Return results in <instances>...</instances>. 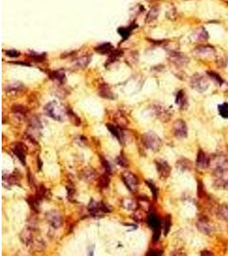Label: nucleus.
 <instances>
[{
	"mask_svg": "<svg viewBox=\"0 0 228 256\" xmlns=\"http://www.w3.org/2000/svg\"><path fill=\"white\" fill-rule=\"evenodd\" d=\"M67 189H68V199L71 201V199L74 197V189L72 188V187H67Z\"/></svg>",
	"mask_w": 228,
	"mask_h": 256,
	"instance_id": "50",
	"label": "nucleus"
},
{
	"mask_svg": "<svg viewBox=\"0 0 228 256\" xmlns=\"http://www.w3.org/2000/svg\"><path fill=\"white\" fill-rule=\"evenodd\" d=\"M176 104L179 105L181 109H185L187 107V99L185 98V92L182 90L179 91L176 97Z\"/></svg>",
	"mask_w": 228,
	"mask_h": 256,
	"instance_id": "28",
	"label": "nucleus"
},
{
	"mask_svg": "<svg viewBox=\"0 0 228 256\" xmlns=\"http://www.w3.org/2000/svg\"><path fill=\"white\" fill-rule=\"evenodd\" d=\"M157 172L160 176L161 179L165 180L169 177L171 173V166L164 160H155V161Z\"/></svg>",
	"mask_w": 228,
	"mask_h": 256,
	"instance_id": "9",
	"label": "nucleus"
},
{
	"mask_svg": "<svg viewBox=\"0 0 228 256\" xmlns=\"http://www.w3.org/2000/svg\"><path fill=\"white\" fill-rule=\"evenodd\" d=\"M22 87H23V85H21V84L16 82V83L11 84V85H10L9 86H8V91L10 92H19V91H21V88H22Z\"/></svg>",
	"mask_w": 228,
	"mask_h": 256,
	"instance_id": "41",
	"label": "nucleus"
},
{
	"mask_svg": "<svg viewBox=\"0 0 228 256\" xmlns=\"http://www.w3.org/2000/svg\"><path fill=\"white\" fill-rule=\"evenodd\" d=\"M208 73H209V75L210 77L213 79H215L219 85H221L222 83H223V80H222L221 78L220 77L219 74H217V73H215V72H208Z\"/></svg>",
	"mask_w": 228,
	"mask_h": 256,
	"instance_id": "45",
	"label": "nucleus"
},
{
	"mask_svg": "<svg viewBox=\"0 0 228 256\" xmlns=\"http://www.w3.org/2000/svg\"><path fill=\"white\" fill-rule=\"evenodd\" d=\"M142 143L146 149L154 152L159 151L162 146V141L154 132H148L142 135Z\"/></svg>",
	"mask_w": 228,
	"mask_h": 256,
	"instance_id": "1",
	"label": "nucleus"
},
{
	"mask_svg": "<svg viewBox=\"0 0 228 256\" xmlns=\"http://www.w3.org/2000/svg\"><path fill=\"white\" fill-rule=\"evenodd\" d=\"M45 218L50 225L52 227H54L55 229L61 227L62 225V217L61 216V214L56 211L48 212L45 214Z\"/></svg>",
	"mask_w": 228,
	"mask_h": 256,
	"instance_id": "11",
	"label": "nucleus"
},
{
	"mask_svg": "<svg viewBox=\"0 0 228 256\" xmlns=\"http://www.w3.org/2000/svg\"><path fill=\"white\" fill-rule=\"evenodd\" d=\"M219 112L223 118H228V104H224L219 106Z\"/></svg>",
	"mask_w": 228,
	"mask_h": 256,
	"instance_id": "40",
	"label": "nucleus"
},
{
	"mask_svg": "<svg viewBox=\"0 0 228 256\" xmlns=\"http://www.w3.org/2000/svg\"><path fill=\"white\" fill-rule=\"evenodd\" d=\"M112 48H113V47H112V45H111L110 44L105 43V44H103L98 46V47L96 48V50H97L98 53H100V54H108V53L111 52Z\"/></svg>",
	"mask_w": 228,
	"mask_h": 256,
	"instance_id": "32",
	"label": "nucleus"
},
{
	"mask_svg": "<svg viewBox=\"0 0 228 256\" xmlns=\"http://www.w3.org/2000/svg\"><path fill=\"white\" fill-rule=\"evenodd\" d=\"M215 50L210 45H202L198 46L195 50V54L200 57H211L215 55Z\"/></svg>",
	"mask_w": 228,
	"mask_h": 256,
	"instance_id": "15",
	"label": "nucleus"
},
{
	"mask_svg": "<svg viewBox=\"0 0 228 256\" xmlns=\"http://www.w3.org/2000/svg\"><path fill=\"white\" fill-rule=\"evenodd\" d=\"M27 150V148L22 143H17L15 144L12 151L16 155V156L19 159V161L22 163L23 166L26 165V155L25 153Z\"/></svg>",
	"mask_w": 228,
	"mask_h": 256,
	"instance_id": "14",
	"label": "nucleus"
},
{
	"mask_svg": "<svg viewBox=\"0 0 228 256\" xmlns=\"http://www.w3.org/2000/svg\"><path fill=\"white\" fill-rule=\"evenodd\" d=\"M44 112L53 120L63 121L67 115V109H63L62 106L56 102H50L44 107Z\"/></svg>",
	"mask_w": 228,
	"mask_h": 256,
	"instance_id": "2",
	"label": "nucleus"
},
{
	"mask_svg": "<svg viewBox=\"0 0 228 256\" xmlns=\"http://www.w3.org/2000/svg\"><path fill=\"white\" fill-rule=\"evenodd\" d=\"M170 227H171V216L167 215L164 221V234L165 235H167V233L169 232Z\"/></svg>",
	"mask_w": 228,
	"mask_h": 256,
	"instance_id": "44",
	"label": "nucleus"
},
{
	"mask_svg": "<svg viewBox=\"0 0 228 256\" xmlns=\"http://www.w3.org/2000/svg\"><path fill=\"white\" fill-rule=\"evenodd\" d=\"M138 206L139 207H141L142 209H144V212H147L150 209V201H149L147 197H138Z\"/></svg>",
	"mask_w": 228,
	"mask_h": 256,
	"instance_id": "36",
	"label": "nucleus"
},
{
	"mask_svg": "<svg viewBox=\"0 0 228 256\" xmlns=\"http://www.w3.org/2000/svg\"><path fill=\"white\" fill-rule=\"evenodd\" d=\"M170 56H171L172 61L178 67L185 66L188 63V58L183 54L174 52V53H172V55H170Z\"/></svg>",
	"mask_w": 228,
	"mask_h": 256,
	"instance_id": "17",
	"label": "nucleus"
},
{
	"mask_svg": "<svg viewBox=\"0 0 228 256\" xmlns=\"http://www.w3.org/2000/svg\"><path fill=\"white\" fill-rule=\"evenodd\" d=\"M110 183V178L109 177V173H104L98 178V186L101 189L108 188L109 184Z\"/></svg>",
	"mask_w": 228,
	"mask_h": 256,
	"instance_id": "30",
	"label": "nucleus"
},
{
	"mask_svg": "<svg viewBox=\"0 0 228 256\" xmlns=\"http://www.w3.org/2000/svg\"><path fill=\"white\" fill-rule=\"evenodd\" d=\"M20 238H21V242L26 245H29L31 243L32 241H33V233H32V230L30 229V227L26 228L21 232Z\"/></svg>",
	"mask_w": 228,
	"mask_h": 256,
	"instance_id": "21",
	"label": "nucleus"
},
{
	"mask_svg": "<svg viewBox=\"0 0 228 256\" xmlns=\"http://www.w3.org/2000/svg\"><path fill=\"white\" fill-rule=\"evenodd\" d=\"M106 127H107V128H108V130L112 134L114 135L116 138H117L118 140L120 141V142H121L122 141V138H123V133L121 132V128L120 127H118V126H114V125H112V124H106Z\"/></svg>",
	"mask_w": 228,
	"mask_h": 256,
	"instance_id": "25",
	"label": "nucleus"
},
{
	"mask_svg": "<svg viewBox=\"0 0 228 256\" xmlns=\"http://www.w3.org/2000/svg\"><path fill=\"white\" fill-rule=\"evenodd\" d=\"M176 167L181 171H191L192 169V162L188 159L181 158L176 162Z\"/></svg>",
	"mask_w": 228,
	"mask_h": 256,
	"instance_id": "22",
	"label": "nucleus"
},
{
	"mask_svg": "<svg viewBox=\"0 0 228 256\" xmlns=\"http://www.w3.org/2000/svg\"><path fill=\"white\" fill-rule=\"evenodd\" d=\"M96 174L97 173H96V172H95L94 169L91 168V167H87V168H85V169H83V170L81 171L80 178L83 180L87 181V182H91L95 178Z\"/></svg>",
	"mask_w": 228,
	"mask_h": 256,
	"instance_id": "19",
	"label": "nucleus"
},
{
	"mask_svg": "<svg viewBox=\"0 0 228 256\" xmlns=\"http://www.w3.org/2000/svg\"><path fill=\"white\" fill-rule=\"evenodd\" d=\"M19 55H20V53L15 50H7L6 51V55L10 56V57H18Z\"/></svg>",
	"mask_w": 228,
	"mask_h": 256,
	"instance_id": "47",
	"label": "nucleus"
},
{
	"mask_svg": "<svg viewBox=\"0 0 228 256\" xmlns=\"http://www.w3.org/2000/svg\"><path fill=\"white\" fill-rule=\"evenodd\" d=\"M38 170H41L42 168V161H40V159H38Z\"/></svg>",
	"mask_w": 228,
	"mask_h": 256,
	"instance_id": "52",
	"label": "nucleus"
},
{
	"mask_svg": "<svg viewBox=\"0 0 228 256\" xmlns=\"http://www.w3.org/2000/svg\"><path fill=\"white\" fill-rule=\"evenodd\" d=\"M173 133L178 138H185L188 135V129L183 120H176L173 126Z\"/></svg>",
	"mask_w": 228,
	"mask_h": 256,
	"instance_id": "10",
	"label": "nucleus"
},
{
	"mask_svg": "<svg viewBox=\"0 0 228 256\" xmlns=\"http://www.w3.org/2000/svg\"><path fill=\"white\" fill-rule=\"evenodd\" d=\"M50 77L52 79L58 80L59 82L63 83V81L65 80V73H64V72L62 71V70H59V71H54V72L50 73Z\"/></svg>",
	"mask_w": 228,
	"mask_h": 256,
	"instance_id": "33",
	"label": "nucleus"
},
{
	"mask_svg": "<svg viewBox=\"0 0 228 256\" xmlns=\"http://www.w3.org/2000/svg\"><path fill=\"white\" fill-rule=\"evenodd\" d=\"M29 124H30V127H31L33 129H35V130H38V129H41L42 128V124H41V121H39V119L33 116L32 117V119L29 121Z\"/></svg>",
	"mask_w": 228,
	"mask_h": 256,
	"instance_id": "38",
	"label": "nucleus"
},
{
	"mask_svg": "<svg viewBox=\"0 0 228 256\" xmlns=\"http://www.w3.org/2000/svg\"><path fill=\"white\" fill-rule=\"evenodd\" d=\"M12 112L19 115H25L27 113V110L24 106L20 105V104H15L12 106Z\"/></svg>",
	"mask_w": 228,
	"mask_h": 256,
	"instance_id": "37",
	"label": "nucleus"
},
{
	"mask_svg": "<svg viewBox=\"0 0 228 256\" xmlns=\"http://www.w3.org/2000/svg\"><path fill=\"white\" fill-rule=\"evenodd\" d=\"M149 1H150V0H149Z\"/></svg>",
	"mask_w": 228,
	"mask_h": 256,
	"instance_id": "53",
	"label": "nucleus"
},
{
	"mask_svg": "<svg viewBox=\"0 0 228 256\" xmlns=\"http://www.w3.org/2000/svg\"><path fill=\"white\" fill-rule=\"evenodd\" d=\"M153 110H154L155 115L157 116V118L163 122L169 121L172 115L170 110L161 105H155Z\"/></svg>",
	"mask_w": 228,
	"mask_h": 256,
	"instance_id": "13",
	"label": "nucleus"
},
{
	"mask_svg": "<svg viewBox=\"0 0 228 256\" xmlns=\"http://www.w3.org/2000/svg\"><path fill=\"white\" fill-rule=\"evenodd\" d=\"M145 183H146V184L148 185V187L150 189V190H151V192H152V195H153V197H154L155 200H156V198H157V195H158V188L155 185L154 183H152L151 181H148V180H146L145 181Z\"/></svg>",
	"mask_w": 228,
	"mask_h": 256,
	"instance_id": "39",
	"label": "nucleus"
},
{
	"mask_svg": "<svg viewBox=\"0 0 228 256\" xmlns=\"http://www.w3.org/2000/svg\"><path fill=\"white\" fill-rule=\"evenodd\" d=\"M209 167L213 172L228 170V159L223 155H215L210 157Z\"/></svg>",
	"mask_w": 228,
	"mask_h": 256,
	"instance_id": "3",
	"label": "nucleus"
},
{
	"mask_svg": "<svg viewBox=\"0 0 228 256\" xmlns=\"http://www.w3.org/2000/svg\"><path fill=\"white\" fill-rule=\"evenodd\" d=\"M87 209L93 217H101L104 215V213H110L111 211L110 207L105 205L104 202H98L93 199L90 201Z\"/></svg>",
	"mask_w": 228,
	"mask_h": 256,
	"instance_id": "5",
	"label": "nucleus"
},
{
	"mask_svg": "<svg viewBox=\"0 0 228 256\" xmlns=\"http://www.w3.org/2000/svg\"><path fill=\"white\" fill-rule=\"evenodd\" d=\"M119 33H120V34L122 37H124V38H126V37H127L129 35V30H128V29H126V28H123V27L119 29Z\"/></svg>",
	"mask_w": 228,
	"mask_h": 256,
	"instance_id": "49",
	"label": "nucleus"
},
{
	"mask_svg": "<svg viewBox=\"0 0 228 256\" xmlns=\"http://www.w3.org/2000/svg\"><path fill=\"white\" fill-rule=\"evenodd\" d=\"M216 215L218 219L221 220H228V206L227 204L220 205L216 210Z\"/></svg>",
	"mask_w": 228,
	"mask_h": 256,
	"instance_id": "26",
	"label": "nucleus"
},
{
	"mask_svg": "<svg viewBox=\"0 0 228 256\" xmlns=\"http://www.w3.org/2000/svg\"><path fill=\"white\" fill-rule=\"evenodd\" d=\"M90 61H91V57L88 56V55H85V56H82V57H80L78 59L75 60V65L78 66L80 68H84V67H87V65L90 63Z\"/></svg>",
	"mask_w": 228,
	"mask_h": 256,
	"instance_id": "31",
	"label": "nucleus"
},
{
	"mask_svg": "<svg viewBox=\"0 0 228 256\" xmlns=\"http://www.w3.org/2000/svg\"><path fill=\"white\" fill-rule=\"evenodd\" d=\"M100 160H101V163L104 166L106 172L109 173V174H111V173H112V168H111V166L110 165V163H109V161H108L104 157H103V156L100 157Z\"/></svg>",
	"mask_w": 228,
	"mask_h": 256,
	"instance_id": "42",
	"label": "nucleus"
},
{
	"mask_svg": "<svg viewBox=\"0 0 228 256\" xmlns=\"http://www.w3.org/2000/svg\"><path fill=\"white\" fill-rule=\"evenodd\" d=\"M162 255V252L161 251H159V250H150V252H148L146 254V255H154V256H157V255Z\"/></svg>",
	"mask_w": 228,
	"mask_h": 256,
	"instance_id": "48",
	"label": "nucleus"
},
{
	"mask_svg": "<svg viewBox=\"0 0 228 256\" xmlns=\"http://www.w3.org/2000/svg\"><path fill=\"white\" fill-rule=\"evenodd\" d=\"M121 179L131 192H136L138 187V179L135 174L130 171H126L121 174Z\"/></svg>",
	"mask_w": 228,
	"mask_h": 256,
	"instance_id": "6",
	"label": "nucleus"
},
{
	"mask_svg": "<svg viewBox=\"0 0 228 256\" xmlns=\"http://www.w3.org/2000/svg\"><path fill=\"white\" fill-rule=\"evenodd\" d=\"M210 157H209L203 149H199L197 153V166L201 169H206L209 167Z\"/></svg>",
	"mask_w": 228,
	"mask_h": 256,
	"instance_id": "16",
	"label": "nucleus"
},
{
	"mask_svg": "<svg viewBox=\"0 0 228 256\" xmlns=\"http://www.w3.org/2000/svg\"><path fill=\"white\" fill-rule=\"evenodd\" d=\"M201 255H213V254H211L209 251H203L201 253Z\"/></svg>",
	"mask_w": 228,
	"mask_h": 256,
	"instance_id": "51",
	"label": "nucleus"
},
{
	"mask_svg": "<svg viewBox=\"0 0 228 256\" xmlns=\"http://www.w3.org/2000/svg\"><path fill=\"white\" fill-rule=\"evenodd\" d=\"M114 121L116 123L118 127H126L128 125V121L126 118V116L121 112H117L116 115L114 116Z\"/></svg>",
	"mask_w": 228,
	"mask_h": 256,
	"instance_id": "27",
	"label": "nucleus"
},
{
	"mask_svg": "<svg viewBox=\"0 0 228 256\" xmlns=\"http://www.w3.org/2000/svg\"><path fill=\"white\" fill-rule=\"evenodd\" d=\"M191 86L197 92H204L209 86V81L203 74L196 73L191 78Z\"/></svg>",
	"mask_w": 228,
	"mask_h": 256,
	"instance_id": "4",
	"label": "nucleus"
},
{
	"mask_svg": "<svg viewBox=\"0 0 228 256\" xmlns=\"http://www.w3.org/2000/svg\"><path fill=\"white\" fill-rule=\"evenodd\" d=\"M99 95H100L101 98H106V99H110V100L115 99V97L114 93L111 92L110 87L106 85H102V86L99 88Z\"/></svg>",
	"mask_w": 228,
	"mask_h": 256,
	"instance_id": "24",
	"label": "nucleus"
},
{
	"mask_svg": "<svg viewBox=\"0 0 228 256\" xmlns=\"http://www.w3.org/2000/svg\"><path fill=\"white\" fill-rule=\"evenodd\" d=\"M27 201L28 202L29 206L32 208V210H33L35 213H38V200L37 199V197L35 196H29L27 199Z\"/></svg>",
	"mask_w": 228,
	"mask_h": 256,
	"instance_id": "34",
	"label": "nucleus"
},
{
	"mask_svg": "<svg viewBox=\"0 0 228 256\" xmlns=\"http://www.w3.org/2000/svg\"><path fill=\"white\" fill-rule=\"evenodd\" d=\"M51 196V194L50 192V190L47 188L44 187V184H41L38 189H37V193H36V197L38 201H42L43 199H50Z\"/></svg>",
	"mask_w": 228,
	"mask_h": 256,
	"instance_id": "23",
	"label": "nucleus"
},
{
	"mask_svg": "<svg viewBox=\"0 0 228 256\" xmlns=\"http://www.w3.org/2000/svg\"><path fill=\"white\" fill-rule=\"evenodd\" d=\"M67 115H68L69 121H71V123L76 126V127H79L80 126V123H81V121L80 119L77 116V115H75L73 110H70V109H67Z\"/></svg>",
	"mask_w": 228,
	"mask_h": 256,
	"instance_id": "29",
	"label": "nucleus"
},
{
	"mask_svg": "<svg viewBox=\"0 0 228 256\" xmlns=\"http://www.w3.org/2000/svg\"><path fill=\"white\" fill-rule=\"evenodd\" d=\"M214 185L219 189H224L228 186V170L213 172Z\"/></svg>",
	"mask_w": 228,
	"mask_h": 256,
	"instance_id": "8",
	"label": "nucleus"
},
{
	"mask_svg": "<svg viewBox=\"0 0 228 256\" xmlns=\"http://www.w3.org/2000/svg\"><path fill=\"white\" fill-rule=\"evenodd\" d=\"M116 162H117L119 166H121L122 167H127L128 166V161L126 159V157L124 155H119L116 158Z\"/></svg>",
	"mask_w": 228,
	"mask_h": 256,
	"instance_id": "43",
	"label": "nucleus"
},
{
	"mask_svg": "<svg viewBox=\"0 0 228 256\" xmlns=\"http://www.w3.org/2000/svg\"><path fill=\"white\" fill-rule=\"evenodd\" d=\"M191 38L196 41H205L206 39H208L209 35H208V32L205 30L204 27H199L192 33Z\"/></svg>",
	"mask_w": 228,
	"mask_h": 256,
	"instance_id": "20",
	"label": "nucleus"
},
{
	"mask_svg": "<svg viewBox=\"0 0 228 256\" xmlns=\"http://www.w3.org/2000/svg\"><path fill=\"white\" fill-rule=\"evenodd\" d=\"M30 57H31L33 60L38 61V62L43 61L44 60V58H45L44 55H37V54H35V55L33 54V55H32Z\"/></svg>",
	"mask_w": 228,
	"mask_h": 256,
	"instance_id": "46",
	"label": "nucleus"
},
{
	"mask_svg": "<svg viewBox=\"0 0 228 256\" xmlns=\"http://www.w3.org/2000/svg\"><path fill=\"white\" fill-rule=\"evenodd\" d=\"M121 205L123 208L129 211H136L138 207H139L138 201L131 198H124L121 202Z\"/></svg>",
	"mask_w": 228,
	"mask_h": 256,
	"instance_id": "18",
	"label": "nucleus"
},
{
	"mask_svg": "<svg viewBox=\"0 0 228 256\" xmlns=\"http://www.w3.org/2000/svg\"><path fill=\"white\" fill-rule=\"evenodd\" d=\"M197 227L199 232H201L204 235L211 236L215 232L214 226L208 220L199 219L197 222Z\"/></svg>",
	"mask_w": 228,
	"mask_h": 256,
	"instance_id": "12",
	"label": "nucleus"
},
{
	"mask_svg": "<svg viewBox=\"0 0 228 256\" xmlns=\"http://www.w3.org/2000/svg\"><path fill=\"white\" fill-rule=\"evenodd\" d=\"M147 224L153 230V242H158L161 236V222L158 216L154 213H151L147 217Z\"/></svg>",
	"mask_w": 228,
	"mask_h": 256,
	"instance_id": "7",
	"label": "nucleus"
},
{
	"mask_svg": "<svg viewBox=\"0 0 228 256\" xmlns=\"http://www.w3.org/2000/svg\"><path fill=\"white\" fill-rule=\"evenodd\" d=\"M159 16V8L157 7H154L152 8L150 11H149L148 15H147V17H146V21L148 22H150V21H153L155 19L158 17Z\"/></svg>",
	"mask_w": 228,
	"mask_h": 256,
	"instance_id": "35",
	"label": "nucleus"
}]
</instances>
